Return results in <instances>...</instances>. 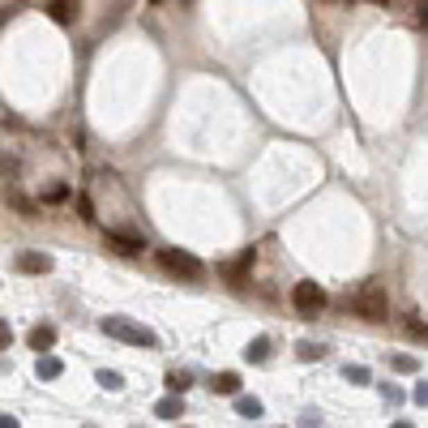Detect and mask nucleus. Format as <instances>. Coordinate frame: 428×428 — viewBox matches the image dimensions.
Listing matches in <instances>:
<instances>
[{"mask_svg":"<svg viewBox=\"0 0 428 428\" xmlns=\"http://www.w3.org/2000/svg\"><path fill=\"white\" fill-rule=\"evenodd\" d=\"M78 9H82V0H52V5H47V13H52L56 26H69V22L78 17Z\"/></svg>","mask_w":428,"mask_h":428,"instance_id":"obj_7","label":"nucleus"},{"mask_svg":"<svg viewBox=\"0 0 428 428\" xmlns=\"http://www.w3.org/2000/svg\"><path fill=\"white\" fill-rule=\"evenodd\" d=\"M210 390H214V394H236V390H240V373H232V368L214 373V377H210Z\"/></svg>","mask_w":428,"mask_h":428,"instance_id":"obj_10","label":"nucleus"},{"mask_svg":"<svg viewBox=\"0 0 428 428\" xmlns=\"http://www.w3.org/2000/svg\"><path fill=\"white\" fill-rule=\"evenodd\" d=\"M9 343H13V330H9V321H5V325H0V347L9 351Z\"/></svg>","mask_w":428,"mask_h":428,"instance_id":"obj_26","label":"nucleus"},{"mask_svg":"<svg viewBox=\"0 0 428 428\" xmlns=\"http://www.w3.org/2000/svg\"><path fill=\"white\" fill-rule=\"evenodd\" d=\"M9 201H13V206H17L22 214H26V219H39V206H35V201H26L22 193H9Z\"/></svg>","mask_w":428,"mask_h":428,"instance_id":"obj_19","label":"nucleus"},{"mask_svg":"<svg viewBox=\"0 0 428 428\" xmlns=\"http://www.w3.org/2000/svg\"><path fill=\"white\" fill-rule=\"evenodd\" d=\"M26 343L39 351V356H47V351L56 347V325H47V321H43V325H35V330L26 334Z\"/></svg>","mask_w":428,"mask_h":428,"instance_id":"obj_6","label":"nucleus"},{"mask_svg":"<svg viewBox=\"0 0 428 428\" xmlns=\"http://www.w3.org/2000/svg\"><path fill=\"white\" fill-rule=\"evenodd\" d=\"M86 428H94V424H86Z\"/></svg>","mask_w":428,"mask_h":428,"instance_id":"obj_31","label":"nucleus"},{"mask_svg":"<svg viewBox=\"0 0 428 428\" xmlns=\"http://www.w3.org/2000/svg\"><path fill=\"white\" fill-rule=\"evenodd\" d=\"M382 394H386L390 407H398V402H402V390H398V386H382Z\"/></svg>","mask_w":428,"mask_h":428,"instance_id":"obj_25","label":"nucleus"},{"mask_svg":"<svg viewBox=\"0 0 428 428\" xmlns=\"http://www.w3.org/2000/svg\"><path fill=\"white\" fill-rule=\"evenodd\" d=\"M236 411H240L244 420H257V416H262V398H253V394H244V398H236Z\"/></svg>","mask_w":428,"mask_h":428,"instance_id":"obj_15","label":"nucleus"},{"mask_svg":"<svg viewBox=\"0 0 428 428\" xmlns=\"http://www.w3.org/2000/svg\"><path fill=\"white\" fill-rule=\"evenodd\" d=\"M300 428H321V411H305V416H300Z\"/></svg>","mask_w":428,"mask_h":428,"instance_id":"obj_23","label":"nucleus"},{"mask_svg":"<svg viewBox=\"0 0 428 428\" xmlns=\"http://www.w3.org/2000/svg\"><path fill=\"white\" fill-rule=\"evenodd\" d=\"M347 305H351V313L364 317V321H386L390 317V296H386L382 283H364L356 296L347 300Z\"/></svg>","mask_w":428,"mask_h":428,"instance_id":"obj_2","label":"nucleus"},{"mask_svg":"<svg viewBox=\"0 0 428 428\" xmlns=\"http://www.w3.org/2000/svg\"><path fill=\"white\" fill-rule=\"evenodd\" d=\"M189 386H193V373H185V368H171V373H167V390H171V394H185Z\"/></svg>","mask_w":428,"mask_h":428,"instance_id":"obj_14","label":"nucleus"},{"mask_svg":"<svg viewBox=\"0 0 428 428\" xmlns=\"http://www.w3.org/2000/svg\"><path fill=\"white\" fill-rule=\"evenodd\" d=\"M390 428H416V424H411V420H398V424H390Z\"/></svg>","mask_w":428,"mask_h":428,"instance_id":"obj_29","label":"nucleus"},{"mask_svg":"<svg viewBox=\"0 0 428 428\" xmlns=\"http://www.w3.org/2000/svg\"><path fill=\"white\" fill-rule=\"evenodd\" d=\"M73 206H78V214H82V219H86V223H94V201H90V197H86V193H82V197H78V201H73Z\"/></svg>","mask_w":428,"mask_h":428,"instance_id":"obj_21","label":"nucleus"},{"mask_svg":"<svg viewBox=\"0 0 428 428\" xmlns=\"http://www.w3.org/2000/svg\"><path fill=\"white\" fill-rule=\"evenodd\" d=\"M416 17H420V26H428V0H420V5H416Z\"/></svg>","mask_w":428,"mask_h":428,"instance_id":"obj_27","label":"nucleus"},{"mask_svg":"<svg viewBox=\"0 0 428 428\" xmlns=\"http://www.w3.org/2000/svg\"><path fill=\"white\" fill-rule=\"evenodd\" d=\"M244 360H248V364H266V360H270V339H266V334H257L253 343L244 347Z\"/></svg>","mask_w":428,"mask_h":428,"instance_id":"obj_12","label":"nucleus"},{"mask_svg":"<svg viewBox=\"0 0 428 428\" xmlns=\"http://www.w3.org/2000/svg\"><path fill=\"white\" fill-rule=\"evenodd\" d=\"M99 330H103L108 339L129 343V347H159V334L150 330V325L133 321V317H103V321H99Z\"/></svg>","mask_w":428,"mask_h":428,"instance_id":"obj_1","label":"nucleus"},{"mask_svg":"<svg viewBox=\"0 0 428 428\" xmlns=\"http://www.w3.org/2000/svg\"><path fill=\"white\" fill-rule=\"evenodd\" d=\"M103 244H108V248H116V253H142V248H146V240H142V236H133V232H108V236H103Z\"/></svg>","mask_w":428,"mask_h":428,"instance_id":"obj_5","label":"nucleus"},{"mask_svg":"<svg viewBox=\"0 0 428 428\" xmlns=\"http://www.w3.org/2000/svg\"><path fill=\"white\" fill-rule=\"evenodd\" d=\"M343 377H347L351 386H368V368H364V364H347V368H343Z\"/></svg>","mask_w":428,"mask_h":428,"instance_id":"obj_18","label":"nucleus"},{"mask_svg":"<svg viewBox=\"0 0 428 428\" xmlns=\"http://www.w3.org/2000/svg\"><path fill=\"white\" fill-rule=\"evenodd\" d=\"M43 201H52V206H56V201H69V185H52L43 193Z\"/></svg>","mask_w":428,"mask_h":428,"instance_id":"obj_22","label":"nucleus"},{"mask_svg":"<svg viewBox=\"0 0 428 428\" xmlns=\"http://www.w3.org/2000/svg\"><path fill=\"white\" fill-rule=\"evenodd\" d=\"M248 266H253V248H248V253H240V257L228 266V283H236V287H240V283H244V274H248Z\"/></svg>","mask_w":428,"mask_h":428,"instance_id":"obj_13","label":"nucleus"},{"mask_svg":"<svg viewBox=\"0 0 428 428\" xmlns=\"http://www.w3.org/2000/svg\"><path fill=\"white\" fill-rule=\"evenodd\" d=\"M94 382L103 386V390H120V386H124V377H120V373H112V368H99V373H94Z\"/></svg>","mask_w":428,"mask_h":428,"instance_id":"obj_17","label":"nucleus"},{"mask_svg":"<svg viewBox=\"0 0 428 428\" xmlns=\"http://www.w3.org/2000/svg\"><path fill=\"white\" fill-rule=\"evenodd\" d=\"M390 368L394 373H416L420 364H416V356H390Z\"/></svg>","mask_w":428,"mask_h":428,"instance_id":"obj_20","label":"nucleus"},{"mask_svg":"<svg viewBox=\"0 0 428 428\" xmlns=\"http://www.w3.org/2000/svg\"><path fill=\"white\" fill-rule=\"evenodd\" d=\"M159 266L167 274H176V279H201V274H206V266L193 253H185V248H159Z\"/></svg>","mask_w":428,"mask_h":428,"instance_id":"obj_3","label":"nucleus"},{"mask_svg":"<svg viewBox=\"0 0 428 428\" xmlns=\"http://www.w3.org/2000/svg\"><path fill=\"white\" fill-rule=\"evenodd\" d=\"M364 5H382V9H386V5H390V0H364Z\"/></svg>","mask_w":428,"mask_h":428,"instance_id":"obj_30","label":"nucleus"},{"mask_svg":"<svg viewBox=\"0 0 428 428\" xmlns=\"http://www.w3.org/2000/svg\"><path fill=\"white\" fill-rule=\"evenodd\" d=\"M291 309L305 313V317H317V313L325 309V291H321V283H313V279L296 283V287H291Z\"/></svg>","mask_w":428,"mask_h":428,"instance_id":"obj_4","label":"nucleus"},{"mask_svg":"<svg viewBox=\"0 0 428 428\" xmlns=\"http://www.w3.org/2000/svg\"><path fill=\"white\" fill-rule=\"evenodd\" d=\"M411 398H416V407H428V382H420V386L411 390Z\"/></svg>","mask_w":428,"mask_h":428,"instance_id":"obj_24","label":"nucleus"},{"mask_svg":"<svg viewBox=\"0 0 428 428\" xmlns=\"http://www.w3.org/2000/svg\"><path fill=\"white\" fill-rule=\"evenodd\" d=\"M60 373H65V364H60V356H52V351L35 360V377H39V382H56Z\"/></svg>","mask_w":428,"mask_h":428,"instance_id":"obj_8","label":"nucleus"},{"mask_svg":"<svg viewBox=\"0 0 428 428\" xmlns=\"http://www.w3.org/2000/svg\"><path fill=\"white\" fill-rule=\"evenodd\" d=\"M296 356L313 364V360H321V356H325V347H321V343H309V339H305V343H300V347H296Z\"/></svg>","mask_w":428,"mask_h":428,"instance_id":"obj_16","label":"nucleus"},{"mask_svg":"<svg viewBox=\"0 0 428 428\" xmlns=\"http://www.w3.org/2000/svg\"><path fill=\"white\" fill-rule=\"evenodd\" d=\"M0 428H22V424H17V420H13V416L5 411V416H0Z\"/></svg>","mask_w":428,"mask_h":428,"instance_id":"obj_28","label":"nucleus"},{"mask_svg":"<svg viewBox=\"0 0 428 428\" xmlns=\"http://www.w3.org/2000/svg\"><path fill=\"white\" fill-rule=\"evenodd\" d=\"M155 416H159V420H180V416H185V394H167L159 407H155Z\"/></svg>","mask_w":428,"mask_h":428,"instance_id":"obj_11","label":"nucleus"},{"mask_svg":"<svg viewBox=\"0 0 428 428\" xmlns=\"http://www.w3.org/2000/svg\"><path fill=\"white\" fill-rule=\"evenodd\" d=\"M17 270L22 274H47V270H52V257H47V253H22Z\"/></svg>","mask_w":428,"mask_h":428,"instance_id":"obj_9","label":"nucleus"}]
</instances>
